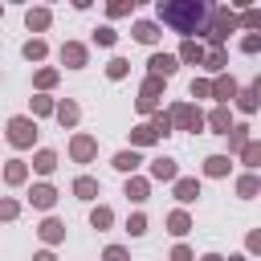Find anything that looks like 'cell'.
Wrapping results in <instances>:
<instances>
[{
  "mask_svg": "<svg viewBox=\"0 0 261 261\" xmlns=\"http://www.w3.org/2000/svg\"><path fill=\"white\" fill-rule=\"evenodd\" d=\"M155 16H159V24L179 33L184 41L208 37V29H212V4H204V0H159Z\"/></svg>",
  "mask_w": 261,
  "mask_h": 261,
  "instance_id": "1",
  "label": "cell"
},
{
  "mask_svg": "<svg viewBox=\"0 0 261 261\" xmlns=\"http://www.w3.org/2000/svg\"><path fill=\"white\" fill-rule=\"evenodd\" d=\"M241 29V12H232L228 4H220V8H212V29H208V49H224V41H228V33H237Z\"/></svg>",
  "mask_w": 261,
  "mask_h": 261,
  "instance_id": "2",
  "label": "cell"
},
{
  "mask_svg": "<svg viewBox=\"0 0 261 261\" xmlns=\"http://www.w3.org/2000/svg\"><path fill=\"white\" fill-rule=\"evenodd\" d=\"M167 114H171L175 130H192V135H196V130H204V126H208V114H204L196 102H175Z\"/></svg>",
  "mask_w": 261,
  "mask_h": 261,
  "instance_id": "3",
  "label": "cell"
},
{
  "mask_svg": "<svg viewBox=\"0 0 261 261\" xmlns=\"http://www.w3.org/2000/svg\"><path fill=\"white\" fill-rule=\"evenodd\" d=\"M8 143L12 147H33L37 143V118H29V114H12L8 118Z\"/></svg>",
  "mask_w": 261,
  "mask_h": 261,
  "instance_id": "4",
  "label": "cell"
},
{
  "mask_svg": "<svg viewBox=\"0 0 261 261\" xmlns=\"http://www.w3.org/2000/svg\"><path fill=\"white\" fill-rule=\"evenodd\" d=\"M212 98H216V106H228V102H237V98H241V86H237V77H228V73L212 77Z\"/></svg>",
  "mask_w": 261,
  "mask_h": 261,
  "instance_id": "5",
  "label": "cell"
},
{
  "mask_svg": "<svg viewBox=\"0 0 261 261\" xmlns=\"http://www.w3.org/2000/svg\"><path fill=\"white\" fill-rule=\"evenodd\" d=\"M94 155H98V139L94 135H73L69 139V159L73 163H90Z\"/></svg>",
  "mask_w": 261,
  "mask_h": 261,
  "instance_id": "6",
  "label": "cell"
},
{
  "mask_svg": "<svg viewBox=\"0 0 261 261\" xmlns=\"http://www.w3.org/2000/svg\"><path fill=\"white\" fill-rule=\"evenodd\" d=\"M86 61H90V49L82 41H65L61 45V65L65 69H86Z\"/></svg>",
  "mask_w": 261,
  "mask_h": 261,
  "instance_id": "7",
  "label": "cell"
},
{
  "mask_svg": "<svg viewBox=\"0 0 261 261\" xmlns=\"http://www.w3.org/2000/svg\"><path fill=\"white\" fill-rule=\"evenodd\" d=\"M147 69H151L155 77H171V73L179 69V53H151Z\"/></svg>",
  "mask_w": 261,
  "mask_h": 261,
  "instance_id": "8",
  "label": "cell"
},
{
  "mask_svg": "<svg viewBox=\"0 0 261 261\" xmlns=\"http://www.w3.org/2000/svg\"><path fill=\"white\" fill-rule=\"evenodd\" d=\"M151 179H159V184H175V179H179V167H175V159H171V155H159V159H151Z\"/></svg>",
  "mask_w": 261,
  "mask_h": 261,
  "instance_id": "9",
  "label": "cell"
},
{
  "mask_svg": "<svg viewBox=\"0 0 261 261\" xmlns=\"http://www.w3.org/2000/svg\"><path fill=\"white\" fill-rule=\"evenodd\" d=\"M29 204L41 208V212H49V208L57 204V188H53V184H33V188H29Z\"/></svg>",
  "mask_w": 261,
  "mask_h": 261,
  "instance_id": "10",
  "label": "cell"
},
{
  "mask_svg": "<svg viewBox=\"0 0 261 261\" xmlns=\"http://www.w3.org/2000/svg\"><path fill=\"white\" fill-rule=\"evenodd\" d=\"M37 237H41L45 245H61V241H65V220L45 216V220H41V228H37Z\"/></svg>",
  "mask_w": 261,
  "mask_h": 261,
  "instance_id": "11",
  "label": "cell"
},
{
  "mask_svg": "<svg viewBox=\"0 0 261 261\" xmlns=\"http://www.w3.org/2000/svg\"><path fill=\"white\" fill-rule=\"evenodd\" d=\"M208 126L228 139V130L237 126V122H232V110H228V106H212V110H208Z\"/></svg>",
  "mask_w": 261,
  "mask_h": 261,
  "instance_id": "12",
  "label": "cell"
},
{
  "mask_svg": "<svg viewBox=\"0 0 261 261\" xmlns=\"http://www.w3.org/2000/svg\"><path fill=\"white\" fill-rule=\"evenodd\" d=\"M122 192H126L130 204H143V200L151 196V179H147V175H126V188H122Z\"/></svg>",
  "mask_w": 261,
  "mask_h": 261,
  "instance_id": "13",
  "label": "cell"
},
{
  "mask_svg": "<svg viewBox=\"0 0 261 261\" xmlns=\"http://www.w3.org/2000/svg\"><path fill=\"white\" fill-rule=\"evenodd\" d=\"M171 192H175L179 204H192V200L200 196V179H196V175H179V179L171 184Z\"/></svg>",
  "mask_w": 261,
  "mask_h": 261,
  "instance_id": "14",
  "label": "cell"
},
{
  "mask_svg": "<svg viewBox=\"0 0 261 261\" xmlns=\"http://www.w3.org/2000/svg\"><path fill=\"white\" fill-rule=\"evenodd\" d=\"M24 179H29V163H24V159H8V163H4V184H8V188H20Z\"/></svg>",
  "mask_w": 261,
  "mask_h": 261,
  "instance_id": "15",
  "label": "cell"
},
{
  "mask_svg": "<svg viewBox=\"0 0 261 261\" xmlns=\"http://www.w3.org/2000/svg\"><path fill=\"white\" fill-rule=\"evenodd\" d=\"M73 196H77V200H98V196H102V184H98L94 175H77V179H73Z\"/></svg>",
  "mask_w": 261,
  "mask_h": 261,
  "instance_id": "16",
  "label": "cell"
},
{
  "mask_svg": "<svg viewBox=\"0 0 261 261\" xmlns=\"http://www.w3.org/2000/svg\"><path fill=\"white\" fill-rule=\"evenodd\" d=\"M204 57H208V49H204L200 41H184V45H179V61H184V65H204Z\"/></svg>",
  "mask_w": 261,
  "mask_h": 261,
  "instance_id": "17",
  "label": "cell"
},
{
  "mask_svg": "<svg viewBox=\"0 0 261 261\" xmlns=\"http://www.w3.org/2000/svg\"><path fill=\"white\" fill-rule=\"evenodd\" d=\"M163 86H167V77H155V73H147V77H143V86H139V98H143V102H159Z\"/></svg>",
  "mask_w": 261,
  "mask_h": 261,
  "instance_id": "18",
  "label": "cell"
},
{
  "mask_svg": "<svg viewBox=\"0 0 261 261\" xmlns=\"http://www.w3.org/2000/svg\"><path fill=\"white\" fill-rule=\"evenodd\" d=\"M151 143H159V135H155V126H151V122L130 126V147H135V151H139V147H151Z\"/></svg>",
  "mask_w": 261,
  "mask_h": 261,
  "instance_id": "19",
  "label": "cell"
},
{
  "mask_svg": "<svg viewBox=\"0 0 261 261\" xmlns=\"http://www.w3.org/2000/svg\"><path fill=\"white\" fill-rule=\"evenodd\" d=\"M33 171H37V175H53V171H57V151L41 147V151L33 155Z\"/></svg>",
  "mask_w": 261,
  "mask_h": 261,
  "instance_id": "20",
  "label": "cell"
},
{
  "mask_svg": "<svg viewBox=\"0 0 261 261\" xmlns=\"http://www.w3.org/2000/svg\"><path fill=\"white\" fill-rule=\"evenodd\" d=\"M110 163H114V167H118L122 175H135V171H139V163H143V155H139V151L130 147V151H118V155H114Z\"/></svg>",
  "mask_w": 261,
  "mask_h": 261,
  "instance_id": "21",
  "label": "cell"
},
{
  "mask_svg": "<svg viewBox=\"0 0 261 261\" xmlns=\"http://www.w3.org/2000/svg\"><path fill=\"white\" fill-rule=\"evenodd\" d=\"M228 167H232L228 155H208V159H204V175H208V179H224Z\"/></svg>",
  "mask_w": 261,
  "mask_h": 261,
  "instance_id": "22",
  "label": "cell"
},
{
  "mask_svg": "<svg viewBox=\"0 0 261 261\" xmlns=\"http://www.w3.org/2000/svg\"><path fill=\"white\" fill-rule=\"evenodd\" d=\"M167 232H171V237H188V232H192V216H188L184 208L167 212Z\"/></svg>",
  "mask_w": 261,
  "mask_h": 261,
  "instance_id": "23",
  "label": "cell"
},
{
  "mask_svg": "<svg viewBox=\"0 0 261 261\" xmlns=\"http://www.w3.org/2000/svg\"><path fill=\"white\" fill-rule=\"evenodd\" d=\"M49 20H53V12H49V8H29V12H24L29 33H45V29H49Z\"/></svg>",
  "mask_w": 261,
  "mask_h": 261,
  "instance_id": "24",
  "label": "cell"
},
{
  "mask_svg": "<svg viewBox=\"0 0 261 261\" xmlns=\"http://www.w3.org/2000/svg\"><path fill=\"white\" fill-rule=\"evenodd\" d=\"M135 41H143V45H155L159 41V20H135Z\"/></svg>",
  "mask_w": 261,
  "mask_h": 261,
  "instance_id": "25",
  "label": "cell"
},
{
  "mask_svg": "<svg viewBox=\"0 0 261 261\" xmlns=\"http://www.w3.org/2000/svg\"><path fill=\"white\" fill-rule=\"evenodd\" d=\"M53 118H57V122H61V126L69 130V126H77L82 110H77V102H69V98H65V102H57V114H53Z\"/></svg>",
  "mask_w": 261,
  "mask_h": 261,
  "instance_id": "26",
  "label": "cell"
},
{
  "mask_svg": "<svg viewBox=\"0 0 261 261\" xmlns=\"http://www.w3.org/2000/svg\"><path fill=\"white\" fill-rule=\"evenodd\" d=\"M249 143H253V139H249V126H245V122H237V126L228 130V155H241Z\"/></svg>",
  "mask_w": 261,
  "mask_h": 261,
  "instance_id": "27",
  "label": "cell"
},
{
  "mask_svg": "<svg viewBox=\"0 0 261 261\" xmlns=\"http://www.w3.org/2000/svg\"><path fill=\"white\" fill-rule=\"evenodd\" d=\"M257 192H261V175H257V171H245V175L237 179V196H241V200H253Z\"/></svg>",
  "mask_w": 261,
  "mask_h": 261,
  "instance_id": "28",
  "label": "cell"
},
{
  "mask_svg": "<svg viewBox=\"0 0 261 261\" xmlns=\"http://www.w3.org/2000/svg\"><path fill=\"white\" fill-rule=\"evenodd\" d=\"M204 69L220 77V73L228 69V53H224V49H208V57H204Z\"/></svg>",
  "mask_w": 261,
  "mask_h": 261,
  "instance_id": "29",
  "label": "cell"
},
{
  "mask_svg": "<svg viewBox=\"0 0 261 261\" xmlns=\"http://www.w3.org/2000/svg\"><path fill=\"white\" fill-rule=\"evenodd\" d=\"M126 73H130V61H126V57H110V61H106V77H110V82H122Z\"/></svg>",
  "mask_w": 261,
  "mask_h": 261,
  "instance_id": "30",
  "label": "cell"
},
{
  "mask_svg": "<svg viewBox=\"0 0 261 261\" xmlns=\"http://www.w3.org/2000/svg\"><path fill=\"white\" fill-rule=\"evenodd\" d=\"M90 224H94V228H98V232H106V228H110V224H114V212H110V208H106V204H98V208H94V212H90Z\"/></svg>",
  "mask_w": 261,
  "mask_h": 261,
  "instance_id": "31",
  "label": "cell"
},
{
  "mask_svg": "<svg viewBox=\"0 0 261 261\" xmlns=\"http://www.w3.org/2000/svg\"><path fill=\"white\" fill-rule=\"evenodd\" d=\"M57 77H61V73L45 65V69H37V73H33V86H37V90H53V86H57Z\"/></svg>",
  "mask_w": 261,
  "mask_h": 261,
  "instance_id": "32",
  "label": "cell"
},
{
  "mask_svg": "<svg viewBox=\"0 0 261 261\" xmlns=\"http://www.w3.org/2000/svg\"><path fill=\"white\" fill-rule=\"evenodd\" d=\"M151 126H155V135H159V139H167V135L175 130V122H171V114H163V110H155V114H151Z\"/></svg>",
  "mask_w": 261,
  "mask_h": 261,
  "instance_id": "33",
  "label": "cell"
},
{
  "mask_svg": "<svg viewBox=\"0 0 261 261\" xmlns=\"http://www.w3.org/2000/svg\"><path fill=\"white\" fill-rule=\"evenodd\" d=\"M45 53H49V45H45L41 37H33V41H24V57H29V61H45Z\"/></svg>",
  "mask_w": 261,
  "mask_h": 261,
  "instance_id": "34",
  "label": "cell"
},
{
  "mask_svg": "<svg viewBox=\"0 0 261 261\" xmlns=\"http://www.w3.org/2000/svg\"><path fill=\"white\" fill-rule=\"evenodd\" d=\"M257 106H261V98L253 94V86H249V90H241V98H237V110H241V114H253Z\"/></svg>",
  "mask_w": 261,
  "mask_h": 261,
  "instance_id": "35",
  "label": "cell"
},
{
  "mask_svg": "<svg viewBox=\"0 0 261 261\" xmlns=\"http://www.w3.org/2000/svg\"><path fill=\"white\" fill-rule=\"evenodd\" d=\"M241 163H245L249 171H257V167H261V143H249V147L241 151Z\"/></svg>",
  "mask_w": 261,
  "mask_h": 261,
  "instance_id": "36",
  "label": "cell"
},
{
  "mask_svg": "<svg viewBox=\"0 0 261 261\" xmlns=\"http://www.w3.org/2000/svg\"><path fill=\"white\" fill-rule=\"evenodd\" d=\"M114 41H118V33H114L110 24H98V29H94V45H102V49H110Z\"/></svg>",
  "mask_w": 261,
  "mask_h": 261,
  "instance_id": "37",
  "label": "cell"
},
{
  "mask_svg": "<svg viewBox=\"0 0 261 261\" xmlns=\"http://www.w3.org/2000/svg\"><path fill=\"white\" fill-rule=\"evenodd\" d=\"M33 114H57V102L49 94H33Z\"/></svg>",
  "mask_w": 261,
  "mask_h": 261,
  "instance_id": "38",
  "label": "cell"
},
{
  "mask_svg": "<svg viewBox=\"0 0 261 261\" xmlns=\"http://www.w3.org/2000/svg\"><path fill=\"white\" fill-rule=\"evenodd\" d=\"M135 12V0H110L106 4V16H130Z\"/></svg>",
  "mask_w": 261,
  "mask_h": 261,
  "instance_id": "39",
  "label": "cell"
},
{
  "mask_svg": "<svg viewBox=\"0 0 261 261\" xmlns=\"http://www.w3.org/2000/svg\"><path fill=\"white\" fill-rule=\"evenodd\" d=\"M126 232H130V237H143V232H147V216H143V212H130V216H126Z\"/></svg>",
  "mask_w": 261,
  "mask_h": 261,
  "instance_id": "40",
  "label": "cell"
},
{
  "mask_svg": "<svg viewBox=\"0 0 261 261\" xmlns=\"http://www.w3.org/2000/svg\"><path fill=\"white\" fill-rule=\"evenodd\" d=\"M241 24H245V29H253V33L261 37V12H257V8H245V12H241Z\"/></svg>",
  "mask_w": 261,
  "mask_h": 261,
  "instance_id": "41",
  "label": "cell"
},
{
  "mask_svg": "<svg viewBox=\"0 0 261 261\" xmlns=\"http://www.w3.org/2000/svg\"><path fill=\"white\" fill-rule=\"evenodd\" d=\"M192 98H212V82L208 77H192Z\"/></svg>",
  "mask_w": 261,
  "mask_h": 261,
  "instance_id": "42",
  "label": "cell"
},
{
  "mask_svg": "<svg viewBox=\"0 0 261 261\" xmlns=\"http://www.w3.org/2000/svg\"><path fill=\"white\" fill-rule=\"evenodd\" d=\"M241 53H261V37L257 33H245L241 37Z\"/></svg>",
  "mask_w": 261,
  "mask_h": 261,
  "instance_id": "43",
  "label": "cell"
},
{
  "mask_svg": "<svg viewBox=\"0 0 261 261\" xmlns=\"http://www.w3.org/2000/svg\"><path fill=\"white\" fill-rule=\"evenodd\" d=\"M102 261H130V253H126L122 245H106V253H102Z\"/></svg>",
  "mask_w": 261,
  "mask_h": 261,
  "instance_id": "44",
  "label": "cell"
},
{
  "mask_svg": "<svg viewBox=\"0 0 261 261\" xmlns=\"http://www.w3.org/2000/svg\"><path fill=\"white\" fill-rule=\"evenodd\" d=\"M167 261H196V253H192V249H188V245H175V249H171V257H167Z\"/></svg>",
  "mask_w": 261,
  "mask_h": 261,
  "instance_id": "45",
  "label": "cell"
},
{
  "mask_svg": "<svg viewBox=\"0 0 261 261\" xmlns=\"http://www.w3.org/2000/svg\"><path fill=\"white\" fill-rule=\"evenodd\" d=\"M245 249H249V253H257V257H261V228H253V232H249V237H245Z\"/></svg>",
  "mask_w": 261,
  "mask_h": 261,
  "instance_id": "46",
  "label": "cell"
},
{
  "mask_svg": "<svg viewBox=\"0 0 261 261\" xmlns=\"http://www.w3.org/2000/svg\"><path fill=\"white\" fill-rule=\"evenodd\" d=\"M16 212H20L16 200H4V204H0V216H4V220H16Z\"/></svg>",
  "mask_w": 261,
  "mask_h": 261,
  "instance_id": "47",
  "label": "cell"
},
{
  "mask_svg": "<svg viewBox=\"0 0 261 261\" xmlns=\"http://www.w3.org/2000/svg\"><path fill=\"white\" fill-rule=\"evenodd\" d=\"M33 261H57V257H53V249H41V253H33Z\"/></svg>",
  "mask_w": 261,
  "mask_h": 261,
  "instance_id": "48",
  "label": "cell"
},
{
  "mask_svg": "<svg viewBox=\"0 0 261 261\" xmlns=\"http://www.w3.org/2000/svg\"><path fill=\"white\" fill-rule=\"evenodd\" d=\"M200 261H224V257H220V253H204Z\"/></svg>",
  "mask_w": 261,
  "mask_h": 261,
  "instance_id": "49",
  "label": "cell"
},
{
  "mask_svg": "<svg viewBox=\"0 0 261 261\" xmlns=\"http://www.w3.org/2000/svg\"><path fill=\"white\" fill-rule=\"evenodd\" d=\"M253 94H257V98H261V77H257V82H253Z\"/></svg>",
  "mask_w": 261,
  "mask_h": 261,
  "instance_id": "50",
  "label": "cell"
},
{
  "mask_svg": "<svg viewBox=\"0 0 261 261\" xmlns=\"http://www.w3.org/2000/svg\"><path fill=\"white\" fill-rule=\"evenodd\" d=\"M228 261H249V257H245V253H232V257H228Z\"/></svg>",
  "mask_w": 261,
  "mask_h": 261,
  "instance_id": "51",
  "label": "cell"
}]
</instances>
